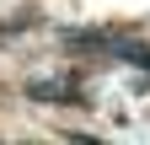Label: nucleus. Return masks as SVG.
Masks as SVG:
<instances>
[{
	"label": "nucleus",
	"instance_id": "nucleus-2",
	"mask_svg": "<svg viewBox=\"0 0 150 145\" xmlns=\"http://www.w3.org/2000/svg\"><path fill=\"white\" fill-rule=\"evenodd\" d=\"M145 75H150V70H145Z\"/></svg>",
	"mask_w": 150,
	"mask_h": 145
},
{
	"label": "nucleus",
	"instance_id": "nucleus-1",
	"mask_svg": "<svg viewBox=\"0 0 150 145\" xmlns=\"http://www.w3.org/2000/svg\"><path fill=\"white\" fill-rule=\"evenodd\" d=\"M27 97H43V102H75L81 92H75L70 81H32V86H27Z\"/></svg>",
	"mask_w": 150,
	"mask_h": 145
}]
</instances>
